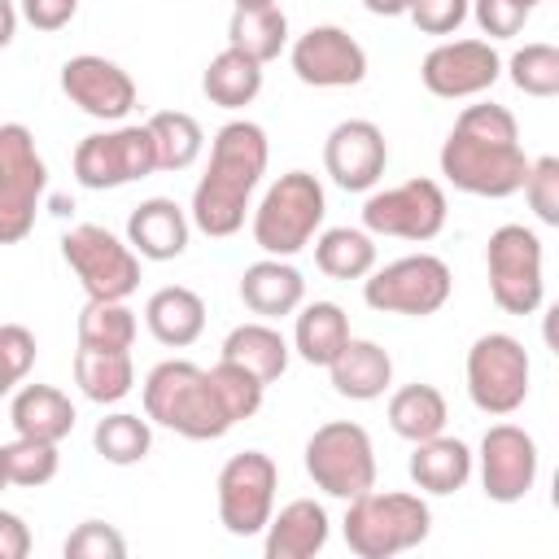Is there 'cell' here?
Masks as SVG:
<instances>
[{
  "label": "cell",
  "instance_id": "49",
  "mask_svg": "<svg viewBox=\"0 0 559 559\" xmlns=\"http://www.w3.org/2000/svg\"><path fill=\"white\" fill-rule=\"evenodd\" d=\"M9 489V472H4V445H0V493Z\"/></svg>",
  "mask_w": 559,
  "mask_h": 559
},
{
  "label": "cell",
  "instance_id": "14",
  "mask_svg": "<svg viewBox=\"0 0 559 559\" xmlns=\"http://www.w3.org/2000/svg\"><path fill=\"white\" fill-rule=\"evenodd\" d=\"M280 467L262 450H240L218 467L214 498H218V524L231 537H258L275 511Z\"/></svg>",
  "mask_w": 559,
  "mask_h": 559
},
{
  "label": "cell",
  "instance_id": "15",
  "mask_svg": "<svg viewBox=\"0 0 559 559\" xmlns=\"http://www.w3.org/2000/svg\"><path fill=\"white\" fill-rule=\"evenodd\" d=\"M537 467H542V454L528 428L507 424V419L485 428L480 450H476V472H480V489L489 502L498 507L524 502L528 489L537 485Z\"/></svg>",
  "mask_w": 559,
  "mask_h": 559
},
{
  "label": "cell",
  "instance_id": "46",
  "mask_svg": "<svg viewBox=\"0 0 559 559\" xmlns=\"http://www.w3.org/2000/svg\"><path fill=\"white\" fill-rule=\"evenodd\" d=\"M31 555V528L17 511L0 507V559H26Z\"/></svg>",
  "mask_w": 559,
  "mask_h": 559
},
{
  "label": "cell",
  "instance_id": "20",
  "mask_svg": "<svg viewBox=\"0 0 559 559\" xmlns=\"http://www.w3.org/2000/svg\"><path fill=\"white\" fill-rule=\"evenodd\" d=\"M192 240V218L175 197H144L127 218V245L140 262H170L183 258Z\"/></svg>",
  "mask_w": 559,
  "mask_h": 559
},
{
  "label": "cell",
  "instance_id": "48",
  "mask_svg": "<svg viewBox=\"0 0 559 559\" xmlns=\"http://www.w3.org/2000/svg\"><path fill=\"white\" fill-rule=\"evenodd\" d=\"M362 9L376 13V17H406L411 0H362Z\"/></svg>",
  "mask_w": 559,
  "mask_h": 559
},
{
  "label": "cell",
  "instance_id": "18",
  "mask_svg": "<svg viewBox=\"0 0 559 559\" xmlns=\"http://www.w3.org/2000/svg\"><path fill=\"white\" fill-rule=\"evenodd\" d=\"M61 92H66L70 105H79L96 122H122L135 109V100H140L135 79L118 61H109L100 52L70 57L61 66Z\"/></svg>",
  "mask_w": 559,
  "mask_h": 559
},
{
  "label": "cell",
  "instance_id": "6",
  "mask_svg": "<svg viewBox=\"0 0 559 559\" xmlns=\"http://www.w3.org/2000/svg\"><path fill=\"white\" fill-rule=\"evenodd\" d=\"M546 249L542 236L524 223H502L489 231L485 245V275H489V297L507 314H537L546 301Z\"/></svg>",
  "mask_w": 559,
  "mask_h": 559
},
{
  "label": "cell",
  "instance_id": "35",
  "mask_svg": "<svg viewBox=\"0 0 559 559\" xmlns=\"http://www.w3.org/2000/svg\"><path fill=\"white\" fill-rule=\"evenodd\" d=\"M92 450H96L105 463H114V467L144 463L148 450H153V424H148V415L114 411V415L96 419V428H92Z\"/></svg>",
  "mask_w": 559,
  "mask_h": 559
},
{
  "label": "cell",
  "instance_id": "41",
  "mask_svg": "<svg viewBox=\"0 0 559 559\" xmlns=\"http://www.w3.org/2000/svg\"><path fill=\"white\" fill-rule=\"evenodd\" d=\"M35 367V332L22 323H0V397H9Z\"/></svg>",
  "mask_w": 559,
  "mask_h": 559
},
{
  "label": "cell",
  "instance_id": "47",
  "mask_svg": "<svg viewBox=\"0 0 559 559\" xmlns=\"http://www.w3.org/2000/svg\"><path fill=\"white\" fill-rule=\"evenodd\" d=\"M17 22H22V13H17V0H0V48H9V44H13V35H17Z\"/></svg>",
  "mask_w": 559,
  "mask_h": 559
},
{
  "label": "cell",
  "instance_id": "36",
  "mask_svg": "<svg viewBox=\"0 0 559 559\" xmlns=\"http://www.w3.org/2000/svg\"><path fill=\"white\" fill-rule=\"evenodd\" d=\"M135 314L127 301H92L79 310V345L83 349H131L135 345Z\"/></svg>",
  "mask_w": 559,
  "mask_h": 559
},
{
  "label": "cell",
  "instance_id": "12",
  "mask_svg": "<svg viewBox=\"0 0 559 559\" xmlns=\"http://www.w3.org/2000/svg\"><path fill=\"white\" fill-rule=\"evenodd\" d=\"M450 218L445 188L437 179H402L393 188H371L362 201V227L371 236H393L411 245H428L441 236Z\"/></svg>",
  "mask_w": 559,
  "mask_h": 559
},
{
  "label": "cell",
  "instance_id": "50",
  "mask_svg": "<svg viewBox=\"0 0 559 559\" xmlns=\"http://www.w3.org/2000/svg\"><path fill=\"white\" fill-rule=\"evenodd\" d=\"M231 4H271V0H231Z\"/></svg>",
  "mask_w": 559,
  "mask_h": 559
},
{
  "label": "cell",
  "instance_id": "11",
  "mask_svg": "<svg viewBox=\"0 0 559 559\" xmlns=\"http://www.w3.org/2000/svg\"><path fill=\"white\" fill-rule=\"evenodd\" d=\"M61 258L92 301H127L140 288V253L100 223H79L61 236Z\"/></svg>",
  "mask_w": 559,
  "mask_h": 559
},
{
  "label": "cell",
  "instance_id": "27",
  "mask_svg": "<svg viewBox=\"0 0 559 559\" xmlns=\"http://www.w3.org/2000/svg\"><path fill=\"white\" fill-rule=\"evenodd\" d=\"M223 362H236L245 367L253 380L262 384H275L284 371H288V358H293V345L284 341V332L271 323V319H253V323H236L227 336H223Z\"/></svg>",
  "mask_w": 559,
  "mask_h": 559
},
{
  "label": "cell",
  "instance_id": "8",
  "mask_svg": "<svg viewBox=\"0 0 559 559\" xmlns=\"http://www.w3.org/2000/svg\"><path fill=\"white\" fill-rule=\"evenodd\" d=\"M463 376H467L472 406L480 415L507 419V415H515L528 402L533 362H528V349H524L520 336H511V332H485V336L472 341L467 362H463Z\"/></svg>",
  "mask_w": 559,
  "mask_h": 559
},
{
  "label": "cell",
  "instance_id": "17",
  "mask_svg": "<svg viewBox=\"0 0 559 559\" xmlns=\"http://www.w3.org/2000/svg\"><path fill=\"white\" fill-rule=\"evenodd\" d=\"M288 66L306 87H358L367 79V48L345 26L319 22L293 39Z\"/></svg>",
  "mask_w": 559,
  "mask_h": 559
},
{
  "label": "cell",
  "instance_id": "21",
  "mask_svg": "<svg viewBox=\"0 0 559 559\" xmlns=\"http://www.w3.org/2000/svg\"><path fill=\"white\" fill-rule=\"evenodd\" d=\"M332 537L328 507L314 498H293L280 511H271L262 528V555L266 559H314Z\"/></svg>",
  "mask_w": 559,
  "mask_h": 559
},
{
  "label": "cell",
  "instance_id": "24",
  "mask_svg": "<svg viewBox=\"0 0 559 559\" xmlns=\"http://www.w3.org/2000/svg\"><path fill=\"white\" fill-rule=\"evenodd\" d=\"M240 301L258 319H284L306 301V280L288 258H258L240 271Z\"/></svg>",
  "mask_w": 559,
  "mask_h": 559
},
{
  "label": "cell",
  "instance_id": "5",
  "mask_svg": "<svg viewBox=\"0 0 559 559\" xmlns=\"http://www.w3.org/2000/svg\"><path fill=\"white\" fill-rule=\"evenodd\" d=\"M323 214H328L323 183L310 170H284L253 205L249 231L266 258H293L319 236Z\"/></svg>",
  "mask_w": 559,
  "mask_h": 559
},
{
  "label": "cell",
  "instance_id": "43",
  "mask_svg": "<svg viewBox=\"0 0 559 559\" xmlns=\"http://www.w3.org/2000/svg\"><path fill=\"white\" fill-rule=\"evenodd\" d=\"M467 17H476V26L489 39H511V35L524 31V22L533 17V9L524 0H472L467 4Z\"/></svg>",
  "mask_w": 559,
  "mask_h": 559
},
{
  "label": "cell",
  "instance_id": "30",
  "mask_svg": "<svg viewBox=\"0 0 559 559\" xmlns=\"http://www.w3.org/2000/svg\"><path fill=\"white\" fill-rule=\"evenodd\" d=\"M74 384L87 402L114 406L135 389V362L131 349H74Z\"/></svg>",
  "mask_w": 559,
  "mask_h": 559
},
{
  "label": "cell",
  "instance_id": "32",
  "mask_svg": "<svg viewBox=\"0 0 559 559\" xmlns=\"http://www.w3.org/2000/svg\"><path fill=\"white\" fill-rule=\"evenodd\" d=\"M201 92L210 105L218 109H245L258 100L262 92V66L236 48H223L210 57V66L201 70Z\"/></svg>",
  "mask_w": 559,
  "mask_h": 559
},
{
  "label": "cell",
  "instance_id": "19",
  "mask_svg": "<svg viewBox=\"0 0 559 559\" xmlns=\"http://www.w3.org/2000/svg\"><path fill=\"white\" fill-rule=\"evenodd\" d=\"M389 166V140L371 118H345L323 140V170L345 192H371Z\"/></svg>",
  "mask_w": 559,
  "mask_h": 559
},
{
  "label": "cell",
  "instance_id": "25",
  "mask_svg": "<svg viewBox=\"0 0 559 559\" xmlns=\"http://www.w3.org/2000/svg\"><path fill=\"white\" fill-rule=\"evenodd\" d=\"M144 328L166 349H188L205 332V301L188 284H166L144 301Z\"/></svg>",
  "mask_w": 559,
  "mask_h": 559
},
{
  "label": "cell",
  "instance_id": "28",
  "mask_svg": "<svg viewBox=\"0 0 559 559\" xmlns=\"http://www.w3.org/2000/svg\"><path fill=\"white\" fill-rule=\"evenodd\" d=\"M293 314V354L310 367H328L349 341V314L336 301H301Z\"/></svg>",
  "mask_w": 559,
  "mask_h": 559
},
{
  "label": "cell",
  "instance_id": "40",
  "mask_svg": "<svg viewBox=\"0 0 559 559\" xmlns=\"http://www.w3.org/2000/svg\"><path fill=\"white\" fill-rule=\"evenodd\" d=\"M520 192H524L528 210L537 214V223L559 227V157L555 153L528 157V170H524Z\"/></svg>",
  "mask_w": 559,
  "mask_h": 559
},
{
  "label": "cell",
  "instance_id": "45",
  "mask_svg": "<svg viewBox=\"0 0 559 559\" xmlns=\"http://www.w3.org/2000/svg\"><path fill=\"white\" fill-rule=\"evenodd\" d=\"M83 0H17V13L22 22H31L35 31H61L74 22Z\"/></svg>",
  "mask_w": 559,
  "mask_h": 559
},
{
  "label": "cell",
  "instance_id": "26",
  "mask_svg": "<svg viewBox=\"0 0 559 559\" xmlns=\"http://www.w3.org/2000/svg\"><path fill=\"white\" fill-rule=\"evenodd\" d=\"M74 402L57 389V384H17L13 402H9V424L17 437H35V441H66L74 432Z\"/></svg>",
  "mask_w": 559,
  "mask_h": 559
},
{
  "label": "cell",
  "instance_id": "44",
  "mask_svg": "<svg viewBox=\"0 0 559 559\" xmlns=\"http://www.w3.org/2000/svg\"><path fill=\"white\" fill-rule=\"evenodd\" d=\"M467 4L472 0H411L406 17L424 31V35H454L467 22Z\"/></svg>",
  "mask_w": 559,
  "mask_h": 559
},
{
  "label": "cell",
  "instance_id": "16",
  "mask_svg": "<svg viewBox=\"0 0 559 559\" xmlns=\"http://www.w3.org/2000/svg\"><path fill=\"white\" fill-rule=\"evenodd\" d=\"M502 79V57L489 39H441L419 61V83L437 100H472Z\"/></svg>",
  "mask_w": 559,
  "mask_h": 559
},
{
  "label": "cell",
  "instance_id": "10",
  "mask_svg": "<svg viewBox=\"0 0 559 559\" xmlns=\"http://www.w3.org/2000/svg\"><path fill=\"white\" fill-rule=\"evenodd\" d=\"M48 192V166L26 122H0V245L31 236L39 201Z\"/></svg>",
  "mask_w": 559,
  "mask_h": 559
},
{
  "label": "cell",
  "instance_id": "2",
  "mask_svg": "<svg viewBox=\"0 0 559 559\" xmlns=\"http://www.w3.org/2000/svg\"><path fill=\"white\" fill-rule=\"evenodd\" d=\"M266 131L253 118H231L210 140V166L192 188V227L210 240H227L245 227V214L253 210V192L266 175Z\"/></svg>",
  "mask_w": 559,
  "mask_h": 559
},
{
  "label": "cell",
  "instance_id": "31",
  "mask_svg": "<svg viewBox=\"0 0 559 559\" xmlns=\"http://www.w3.org/2000/svg\"><path fill=\"white\" fill-rule=\"evenodd\" d=\"M389 428L402 437V441H424V437H437V432H445V424H450V406H445V393L437 389V384H424V380H415V384H402V389H393L389 393Z\"/></svg>",
  "mask_w": 559,
  "mask_h": 559
},
{
  "label": "cell",
  "instance_id": "3",
  "mask_svg": "<svg viewBox=\"0 0 559 559\" xmlns=\"http://www.w3.org/2000/svg\"><path fill=\"white\" fill-rule=\"evenodd\" d=\"M140 397H144L148 424L170 428L183 441H218L236 428V419L227 415V406L210 380V367H197L188 358L157 362L144 376Z\"/></svg>",
  "mask_w": 559,
  "mask_h": 559
},
{
  "label": "cell",
  "instance_id": "23",
  "mask_svg": "<svg viewBox=\"0 0 559 559\" xmlns=\"http://www.w3.org/2000/svg\"><path fill=\"white\" fill-rule=\"evenodd\" d=\"M328 380L349 402H376L393 389V358L384 345H376L367 336H349L341 345V354L328 362Z\"/></svg>",
  "mask_w": 559,
  "mask_h": 559
},
{
  "label": "cell",
  "instance_id": "7",
  "mask_svg": "<svg viewBox=\"0 0 559 559\" xmlns=\"http://www.w3.org/2000/svg\"><path fill=\"white\" fill-rule=\"evenodd\" d=\"M450 293H454V275L437 253H406L362 275V301L376 314L428 319L450 301Z\"/></svg>",
  "mask_w": 559,
  "mask_h": 559
},
{
  "label": "cell",
  "instance_id": "34",
  "mask_svg": "<svg viewBox=\"0 0 559 559\" xmlns=\"http://www.w3.org/2000/svg\"><path fill=\"white\" fill-rule=\"evenodd\" d=\"M148 140H153V157H157V170H188L201 148H205V131L192 114L183 109H157L148 122Z\"/></svg>",
  "mask_w": 559,
  "mask_h": 559
},
{
  "label": "cell",
  "instance_id": "37",
  "mask_svg": "<svg viewBox=\"0 0 559 559\" xmlns=\"http://www.w3.org/2000/svg\"><path fill=\"white\" fill-rule=\"evenodd\" d=\"M502 70L515 83V92H524V96H537V100L559 96V48L555 44H542V39L524 44L511 52V61Z\"/></svg>",
  "mask_w": 559,
  "mask_h": 559
},
{
  "label": "cell",
  "instance_id": "38",
  "mask_svg": "<svg viewBox=\"0 0 559 559\" xmlns=\"http://www.w3.org/2000/svg\"><path fill=\"white\" fill-rule=\"evenodd\" d=\"M61 467V454H57V441H35V437H13L4 441V472H9V485L17 489H39L57 476Z\"/></svg>",
  "mask_w": 559,
  "mask_h": 559
},
{
  "label": "cell",
  "instance_id": "33",
  "mask_svg": "<svg viewBox=\"0 0 559 559\" xmlns=\"http://www.w3.org/2000/svg\"><path fill=\"white\" fill-rule=\"evenodd\" d=\"M314 266L328 280H362L376 266V236L367 227H319Z\"/></svg>",
  "mask_w": 559,
  "mask_h": 559
},
{
  "label": "cell",
  "instance_id": "29",
  "mask_svg": "<svg viewBox=\"0 0 559 559\" xmlns=\"http://www.w3.org/2000/svg\"><path fill=\"white\" fill-rule=\"evenodd\" d=\"M227 48L253 57L258 66L275 61L288 48V13L271 0V4H236L231 22H227Z\"/></svg>",
  "mask_w": 559,
  "mask_h": 559
},
{
  "label": "cell",
  "instance_id": "1",
  "mask_svg": "<svg viewBox=\"0 0 559 559\" xmlns=\"http://www.w3.org/2000/svg\"><path fill=\"white\" fill-rule=\"evenodd\" d=\"M437 166L445 183H454L467 197H485V201L515 197L528 170L515 114L498 100L463 105L450 135L441 140Z\"/></svg>",
  "mask_w": 559,
  "mask_h": 559
},
{
  "label": "cell",
  "instance_id": "42",
  "mask_svg": "<svg viewBox=\"0 0 559 559\" xmlns=\"http://www.w3.org/2000/svg\"><path fill=\"white\" fill-rule=\"evenodd\" d=\"M61 555H66V559H122V555H127V537H122L114 524H105V520H83V524L66 537Z\"/></svg>",
  "mask_w": 559,
  "mask_h": 559
},
{
  "label": "cell",
  "instance_id": "4",
  "mask_svg": "<svg viewBox=\"0 0 559 559\" xmlns=\"http://www.w3.org/2000/svg\"><path fill=\"white\" fill-rule=\"evenodd\" d=\"M345 546L358 559H393L402 550H415L428 542L432 533V507L424 502V493H406V489H362L358 498L345 502V520H341Z\"/></svg>",
  "mask_w": 559,
  "mask_h": 559
},
{
  "label": "cell",
  "instance_id": "51",
  "mask_svg": "<svg viewBox=\"0 0 559 559\" xmlns=\"http://www.w3.org/2000/svg\"><path fill=\"white\" fill-rule=\"evenodd\" d=\"M524 4H528V9H537V4H542V0H524Z\"/></svg>",
  "mask_w": 559,
  "mask_h": 559
},
{
  "label": "cell",
  "instance_id": "9",
  "mask_svg": "<svg viewBox=\"0 0 559 559\" xmlns=\"http://www.w3.org/2000/svg\"><path fill=\"white\" fill-rule=\"evenodd\" d=\"M306 476L328 498H358L376 485V445L371 432L354 419H328L306 437Z\"/></svg>",
  "mask_w": 559,
  "mask_h": 559
},
{
  "label": "cell",
  "instance_id": "13",
  "mask_svg": "<svg viewBox=\"0 0 559 559\" xmlns=\"http://www.w3.org/2000/svg\"><path fill=\"white\" fill-rule=\"evenodd\" d=\"M74 179L92 192H109V188H127L144 175L157 170V157H153V140H148V127L140 122H114L105 131H92L74 144Z\"/></svg>",
  "mask_w": 559,
  "mask_h": 559
},
{
  "label": "cell",
  "instance_id": "22",
  "mask_svg": "<svg viewBox=\"0 0 559 559\" xmlns=\"http://www.w3.org/2000/svg\"><path fill=\"white\" fill-rule=\"evenodd\" d=\"M406 472H411V480H415L419 493L445 498V493H459V489L472 480V472H476V454H472L467 441L437 432V437H424V441L411 445Z\"/></svg>",
  "mask_w": 559,
  "mask_h": 559
},
{
  "label": "cell",
  "instance_id": "39",
  "mask_svg": "<svg viewBox=\"0 0 559 559\" xmlns=\"http://www.w3.org/2000/svg\"><path fill=\"white\" fill-rule=\"evenodd\" d=\"M210 380H214V389H218V397H223V406H227V415L240 424V419H253L258 411H262V397H266V384L262 380H253L245 367H236V362H214L210 367Z\"/></svg>",
  "mask_w": 559,
  "mask_h": 559
}]
</instances>
